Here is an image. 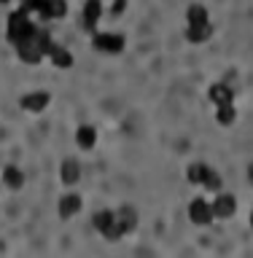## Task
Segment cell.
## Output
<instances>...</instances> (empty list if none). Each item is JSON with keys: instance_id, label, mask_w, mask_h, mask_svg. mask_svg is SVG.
Listing matches in <instances>:
<instances>
[{"instance_id": "9a60e30c", "label": "cell", "mask_w": 253, "mask_h": 258, "mask_svg": "<svg viewBox=\"0 0 253 258\" xmlns=\"http://www.w3.org/2000/svg\"><path fill=\"white\" fill-rule=\"evenodd\" d=\"M208 172H210V164H205V161H194V164L186 167V180H189L191 185H202Z\"/></svg>"}, {"instance_id": "2e32d148", "label": "cell", "mask_w": 253, "mask_h": 258, "mask_svg": "<svg viewBox=\"0 0 253 258\" xmlns=\"http://www.w3.org/2000/svg\"><path fill=\"white\" fill-rule=\"evenodd\" d=\"M65 14H68V0H46L40 19H62Z\"/></svg>"}, {"instance_id": "3957f363", "label": "cell", "mask_w": 253, "mask_h": 258, "mask_svg": "<svg viewBox=\"0 0 253 258\" xmlns=\"http://www.w3.org/2000/svg\"><path fill=\"white\" fill-rule=\"evenodd\" d=\"M92 223H94V229L100 231L105 239H111V242H119L121 237H124L121 229H119V223H116V210H97Z\"/></svg>"}, {"instance_id": "cb8c5ba5", "label": "cell", "mask_w": 253, "mask_h": 258, "mask_svg": "<svg viewBox=\"0 0 253 258\" xmlns=\"http://www.w3.org/2000/svg\"><path fill=\"white\" fill-rule=\"evenodd\" d=\"M250 229H253V210H250Z\"/></svg>"}, {"instance_id": "5b68a950", "label": "cell", "mask_w": 253, "mask_h": 258, "mask_svg": "<svg viewBox=\"0 0 253 258\" xmlns=\"http://www.w3.org/2000/svg\"><path fill=\"white\" fill-rule=\"evenodd\" d=\"M189 218H191V223H197V226H208V223H213V202H208V199H191L189 202Z\"/></svg>"}, {"instance_id": "7c38bea8", "label": "cell", "mask_w": 253, "mask_h": 258, "mask_svg": "<svg viewBox=\"0 0 253 258\" xmlns=\"http://www.w3.org/2000/svg\"><path fill=\"white\" fill-rule=\"evenodd\" d=\"M76 145L81 151H92L97 145V129L92 124H81L76 129Z\"/></svg>"}, {"instance_id": "ba28073f", "label": "cell", "mask_w": 253, "mask_h": 258, "mask_svg": "<svg viewBox=\"0 0 253 258\" xmlns=\"http://www.w3.org/2000/svg\"><path fill=\"white\" fill-rule=\"evenodd\" d=\"M234 213H237V199H234L232 194L218 191V197L213 199V215L221 218V221H226V218H232Z\"/></svg>"}, {"instance_id": "d6986e66", "label": "cell", "mask_w": 253, "mask_h": 258, "mask_svg": "<svg viewBox=\"0 0 253 258\" xmlns=\"http://www.w3.org/2000/svg\"><path fill=\"white\" fill-rule=\"evenodd\" d=\"M216 118H218V124H221V126L234 124V118H237V108H234V102L216 105Z\"/></svg>"}, {"instance_id": "8992f818", "label": "cell", "mask_w": 253, "mask_h": 258, "mask_svg": "<svg viewBox=\"0 0 253 258\" xmlns=\"http://www.w3.org/2000/svg\"><path fill=\"white\" fill-rule=\"evenodd\" d=\"M100 19H103V3L100 0H86L84 11H81V27H84L86 32H94Z\"/></svg>"}, {"instance_id": "e0dca14e", "label": "cell", "mask_w": 253, "mask_h": 258, "mask_svg": "<svg viewBox=\"0 0 253 258\" xmlns=\"http://www.w3.org/2000/svg\"><path fill=\"white\" fill-rule=\"evenodd\" d=\"M3 183L8 185L11 191H19L22 185H24V172L19 167H14V164H8L6 169H3Z\"/></svg>"}, {"instance_id": "7402d4cb", "label": "cell", "mask_w": 253, "mask_h": 258, "mask_svg": "<svg viewBox=\"0 0 253 258\" xmlns=\"http://www.w3.org/2000/svg\"><path fill=\"white\" fill-rule=\"evenodd\" d=\"M43 6H46V0H22V8H24L27 14H38V16H40Z\"/></svg>"}, {"instance_id": "44dd1931", "label": "cell", "mask_w": 253, "mask_h": 258, "mask_svg": "<svg viewBox=\"0 0 253 258\" xmlns=\"http://www.w3.org/2000/svg\"><path fill=\"white\" fill-rule=\"evenodd\" d=\"M202 185H205L208 191H216V194H218V191H221V185H224V183H221V175H218L216 169L210 167V172H208V177H205V183H202Z\"/></svg>"}, {"instance_id": "9c48e42d", "label": "cell", "mask_w": 253, "mask_h": 258, "mask_svg": "<svg viewBox=\"0 0 253 258\" xmlns=\"http://www.w3.org/2000/svg\"><path fill=\"white\" fill-rule=\"evenodd\" d=\"M116 223H119V229H121L124 237H127V234H132L137 229V210L132 205H121L116 210Z\"/></svg>"}, {"instance_id": "5bb4252c", "label": "cell", "mask_w": 253, "mask_h": 258, "mask_svg": "<svg viewBox=\"0 0 253 258\" xmlns=\"http://www.w3.org/2000/svg\"><path fill=\"white\" fill-rule=\"evenodd\" d=\"M213 35V24H186V40L191 43H205V40Z\"/></svg>"}, {"instance_id": "7a4b0ae2", "label": "cell", "mask_w": 253, "mask_h": 258, "mask_svg": "<svg viewBox=\"0 0 253 258\" xmlns=\"http://www.w3.org/2000/svg\"><path fill=\"white\" fill-rule=\"evenodd\" d=\"M35 30V22L30 19V14L24 11V8H19V11H11V16H8V24H6V35L11 43H19L22 38H27L30 32Z\"/></svg>"}, {"instance_id": "d4e9b609", "label": "cell", "mask_w": 253, "mask_h": 258, "mask_svg": "<svg viewBox=\"0 0 253 258\" xmlns=\"http://www.w3.org/2000/svg\"><path fill=\"white\" fill-rule=\"evenodd\" d=\"M3 3H8V0H0V6H3Z\"/></svg>"}, {"instance_id": "603a6c76", "label": "cell", "mask_w": 253, "mask_h": 258, "mask_svg": "<svg viewBox=\"0 0 253 258\" xmlns=\"http://www.w3.org/2000/svg\"><path fill=\"white\" fill-rule=\"evenodd\" d=\"M248 180H250V183H253V164H250V167H248Z\"/></svg>"}, {"instance_id": "6da1fadb", "label": "cell", "mask_w": 253, "mask_h": 258, "mask_svg": "<svg viewBox=\"0 0 253 258\" xmlns=\"http://www.w3.org/2000/svg\"><path fill=\"white\" fill-rule=\"evenodd\" d=\"M52 46H54L52 35H48L46 30H40V27H35L27 38H22L19 43H14L16 56H19L24 64H38L48 54V48H52Z\"/></svg>"}, {"instance_id": "8fae6325", "label": "cell", "mask_w": 253, "mask_h": 258, "mask_svg": "<svg viewBox=\"0 0 253 258\" xmlns=\"http://www.w3.org/2000/svg\"><path fill=\"white\" fill-rule=\"evenodd\" d=\"M60 180L65 185H76L81 180V161L78 159H73V156L62 159V164H60Z\"/></svg>"}, {"instance_id": "4fadbf2b", "label": "cell", "mask_w": 253, "mask_h": 258, "mask_svg": "<svg viewBox=\"0 0 253 258\" xmlns=\"http://www.w3.org/2000/svg\"><path fill=\"white\" fill-rule=\"evenodd\" d=\"M48 59H52V64H54V68H60V70H68V68H73V54L68 51V48H65V46H52V48H48Z\"/></svg>"}, {"instance_id": "277c9868", "label": "cell", "mask_w": 253, "mask_h": 258, "mask_svg": "<svg viewBox=\"0 0 253 258\" xmlns=\"http://www.w3.org/2000/svg\"><path fill=\"white\" fill-rule=\"evenodd\" d=\"M124 43H127V38L121 32H97V30L92 32V46L100 54H121Z\"/></svg>"}, {"instance_id": "484cf974", "label": "cell", "mask_w": 253, "mask_h": 258, "mask_svg": "<svg viewBox=\"0 0 253 258\" xmlns=\"http://www.w3.org/2000/svg\"><path fill=\"white\" fill-rule=\"evenodd\" d=\"M0 140H3V132H0Z\"/></svg>"}, {"instance_id": "ac0fdd59", "label": "cell", "mask_w": 253, "mask_h": 258, "mask_svg": "<svg viewBox=\"0 0 253 258\" xmlns=\"http://www.w3.org/2000/svg\"><path fill=\"white\" fill-rule=\"evenodd\" d=\"M208 97L213 100L216 105H221V102H234V92H232V86H226V84H213L208 89Z\"/></svg>"}, {"instance_id": "52a82bcc", "label": "cell", "mask_w": 253, "mask_h": 258, "mask_svg": "<svg viewBox=\"0 0 253 258\" xmlns=\"http://www.w3.org/2000/svg\"><path fill=\"white\" fill-rule=\"evenodd\" d=\"M48 102H52V94H48V92H40V89H38V92H27V94H24L19 105H22L27 113H43V110L48 108Z\"/></svg>"}, {"instance_id": "30bf717a", "label": "cell", "mask_w": 253, "mask_h": 258, "mask_svg": "<svg viewBox=\"0 0 253 258\" xmlns=\"http://www.w3.org/2000/svg\"><path fill=\"white\" fill-rule=\"evenodd\" d=\"M81 207H84V199L78 197V194H62L60 202H57V213H60L62 218H73L81 213Z\"/></svg>"}, {"instance_id": "ffe728a7", "label": "cell", "mask_w": 253, "mask_h": 258, "mask_svg": "<svg viewBox=\"0 0 253 258\" xmlns=\"http://www.w3.org/2000/svg\"><path fill=\"white\" fill-rule=\"evenodd\" d=\"M208 22H210V14H208L205 6L194 3V6L186 8V24H208Z\"/></svg>"}]
</instances>
